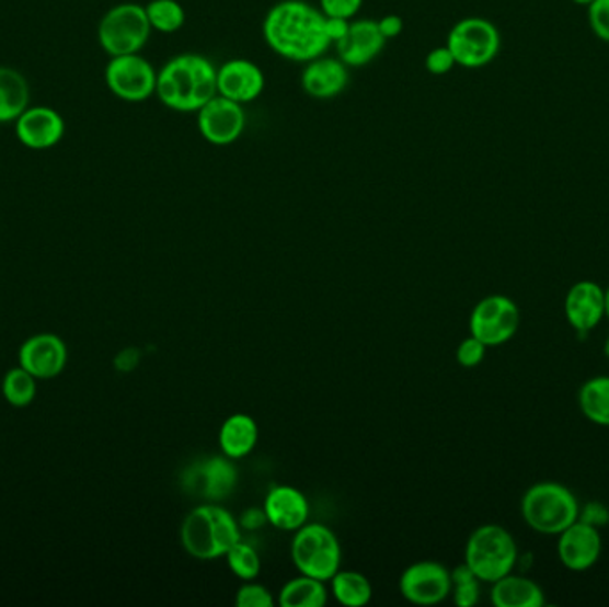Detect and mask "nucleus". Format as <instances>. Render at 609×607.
<instances>
[{
    "mask_svg": "<svg viewBox=\"0 0 609 607\" xmlns=\"http://www.w3.org/2000/svg\"><path fill=\"white\" fill-rule=\"evenodd\" d=\"M262 36L276 56L303 65L332 47L324 33V14L304 0H281L273 5L262 22Z\"/></svg>",
    "mask_w": 609,
    "mask_h": 607,
    "instance_id": "f257e3e1",
    "label": "nucleus"
},
{
    "mask_svg": "<svg viewBox=\"0 0 609 607\" xmlns=\"http://www.w3.org/2000/svg\"><path fill=\"white\" fill-rule=\"evenodd\" d=\"M218 67L202 54H179L158 71L156 95L162 105L176 113H198L218 95Z\"/></svg>",
    "mask_w": 609,
    "mask_h": 607,
    "instance_id": "f03ea898",
    "label": "nucleus"
},
{
    "mask_svg": "<svg viewBox=\"0 0 609 607\" xmlns=\"http://www.w3.org/2000/svg\"><path fill=\"white\" fill-rule=\"evenodd\" d=\"M181 540L184 551L196 560H218L241 540V524L223 506L205 503L187 513Z\"/></svg>",
    "mask_w": 609,
    "mask_h": 607,
    "instance_id": "7ed1b4c3",
    "label": "nucleus"
},
{
    "mask_svg": "<svg viewBox=\"0 0 609 607\" xmlns=\"http://www.w3.org/2000/svg\"><path fill=\"white\" fill-rule=\"evenodd\" d=\"M579 503L571 490L560 483L543 481L524 494L520 503L524 520L542 535H560L579 518Z\"/></svg>",
    "mask_w": 609,
    "mask_h": 607,
    "instance_id": "20e7f679",
    "label": "nucleus"
},
{
    "mask_svg": "<svg viewBox=\"0 0 609 607\" xmlns=\"http://www.w3.org/2000/svg\"><path fill=\"white\" fill-rule=\"evenodd\" d=\"M517 543L505 527L486 524L467 541L466 563L481 583H495L512 574L517 563Z\"/></svg>",
    "mask_w": 609,
    "mask_h": 607,
    "instance_id": "39448f33",
    "label": "nucleus"
},
{
    "mask_svg": "<svg viewBox=\"0 0 609 607\" xmlns=\"http://www.w3.org/2000/svg\"><path fill=\"white\" fill-rule=\"evenodd\" d=\"M290 558L300 574L330 581L341 569V543L335 532L323 524H304L290 543Z\"/></svg>",
    "mask_w": 609,
    "mask_h": 607,
    "instance_id": "423d86ee",
    "label": "nucleus"
},
{
    "mask_svg": "<svg viewBox=\"0 0 609 607\" xmlns=\"http://www.w3.org/2000/svg\"><path fill=\"white\" fill-rule=\"evenodd\" d=\"M152 34L145 5L124 2L111 8L99 25V42L111 57L139 54Z\"/></svg>",
    "mask_w": 609,
    "mask_h": 607,
    "instance_id": "0eeeda50",
    "label": "nucleus"
},
{
    "mask_svg": "<svg viewBox=\"0 0 609 607\" xmlns=\"http://www.w3.org/2000/svg\"><path fill=\"white\" fill-rule=\"evenodd\" d=\"M446 47L458 67L483 68L494 61L501 48V34L491 20L469 16L452 25Z\"/></svg>",
    "mask_w": 609,
    "mask_h": 607,
    "instance_id": "6e6552de",
    "label": "nucleus"
},
{
    "mask_svg": "<svg viewBox=\"0 0 609 607\" xmlns=\"http://www.w3.org/2000/svg\"><path fill=\"white\" fill-rule=\"evenodd\" d=\"M520 312L514 299L508 296L492 295L481 299L469 319L472 337L486 347L501 346L515 337L519 330Z\"/></svg>",
    "mask_w": 609,
    "mask_h": 607,
    "instance_id": "1a4fd4ad",
    "label": "nucleus"
},
{
    "mask_svg": "<svg viewBox=\"0 0 609 607\" xmlns=\"http://www.w3.org/2000/svg\"><path fill=\"white\" fill-rule=\"evenodd\" d=\"M238 469L229 456H210L187 467L182 476L184 492L205 503H223L238 486Z\"/></svg>",
    "mask_w": 609,
    "mask_h": 607,
    "instance_id": "9d476101",
    "label": "nucleus"
},
{
    "mask_svg": "<svg viewBox=\"0 0 609 607\" xmlns=\"http://www.w3.org/2000/svg\"><path fill=\"white\" fill-rule=\"evenodd\" d=\"M105 84L125 102H145L156 95L158 71L139 54L111 57L105 67Z\"/></svg>",
    "mask_w": 609,
    "mask_h": 607,
    "instance_id": "9b49d317",
    "label": "nucleus"
},
{
    "mask_svg": "<svg viewBox=\"0 0 609 607\" xmlns=\"http://www.w3.org/2000/svg\"><path fill=\"white\" fill-rule=\"evenodd\" d=\"M196 127L205 141L215 147H229L243 136L246 128L244 105L216 95L196 113Z\"/></svg>",
    "mask_w": 609,
    "mask_h": 607,
    "instance_id": "f8f14e48",
    "label": "nucleus"
},
{
    "mask_svg": "<svg viewBox=\"0 0 609 607\" xmlns=\"http://www.w3.org/2000/svg\"><path fill=\"white\" fill-rule=\"evenodd\" d=\"M400 592L420 606L444 603L452 592L451 572L438 561H417L401 574Z\"/></svg>",
    "mask_w": 609,
    "mask_h": 607,
    "instance_id": "ddd939ff",
    "label": "nucleus"
},
{
    "mask_svg": "<svg viewBox=\"0 0 609 607\" xmlns=\"http://www.w3.org/2000/svg\"><path fill=\"white\" fill-rule=\"evenodd\" d=\"M216 85H218V95L246 105L255 102L264 93L266 76L255 62L235 57L218 67Z\"/></svg>",
    "mask_w": 609,
    "mask_h": 607,
    "instance_id": "4468645a",
    "label": "nucleus"
},
{
    "mask_svg": "<svg viewBox=\"0 0 609 607\" xmlns=\"http://www.w3.org/2000/svg\"><path fill=\"white\" fill-rule=\"evenodd\" d=\"M386 43L377 20L363 19L349 22L348 33L334 47L346 67L360 68L375 61L383 53Z\"/></svg>",
    "mask_w": 609,
    "mask_h": 607,
    "instance_id": "2eb2a0df",
    "label": "nucleus"
},
{
    "mask_svg": "<svg viewBox=\"0 0 609 607\" xmlns=\"http://www.w3.org/2000/svg\"><path fill=\"white\" fill-rule=\"evenodd\" d=\"M566 321L577 335L586 337L606 316V295L600 285L583 280L572 285L565 298Z\"/></svg>",
    "mask_w": 609,
    "mask_h": 607,
    "instance_id": "dca6fc26",
    "label": "nucleus"
},
{
    "mask_svg": "<svg viewBox=\"0 0 609 607\" xmlns=\"http://www.w3.org/2000/svg\"><path fill=\"white\" fill-rule=\"evenodd\" d=\"M602 552V540L599 529L588 524L576 523L560 532L558 541V556L565 569L572 572H585L599 561Z\"/></svg>",
    "mask_w": 609,
    "mask_h": 607,
    "instance_id": "f3484780",
    "label": "nucleus"
},
{
    "mask_svg": "<svg viewBox=\"0 0 609 607\" xmlns=\"http://www.w3.org/2000/svg\"><path fill=\"white\" fill-rule=\"evenodd\" d=\"M300 82L304 93L312 99H335L349 85V68L337 56L324 54L304 62Z\"/></svg>",
    "mask_w": 609,
    "mask_h": 607,
    "instance_id": "a211bd4d",
    "label": "nucleus"
},
{
    "mask_svg": "<svg viewBox=\"0 0 609 607\" xmlns=\"http://www.w3.org/2000/svg\"><path fill=\"white\" fill-rule=\"evenodd\" d=\"M16 138L31 150H48L65 136V119L50 107H27L16 119Z\"/></svg>",
    "mask_w": 609,
    "mask_h": 607,
    "instance_id": "6ab92c4d",
    "label": "nucleus"
},
{
    "mask_svg": "<svg viewBox=\"0 0 609 607\" xmlns=\"http://www.w3.org/2000/svg\"><path fill=\"white\" fill-rule=\"evenodd\" d=\"M267 523L280 531H298L309 520V501L295 486H275L264 501Z\"/></svg>",
    "mask_w": 609,
    "mask_h": 607,
    "instance_id": "aec40b11",
    "label": "nucleus"
},
{
    "mask_svg": "<svg viewBox=\"0 0 609 607\" xmlns=\"http://www.w3.org/2000/svg\"><path fill=\"white\" fill-rule=\"evenodd\" d=\"M67 362L65 344L56 335H38L25 342L20 352V364L36 378L59 375Z\"/></svg>",
    "mask_w": 609,
    "mask_h": 607,
    "instance_id": "412c9836",
    "label": "nucleus"
},
{
    "mask_svg": "<svg viewBox=\"0 0 609 607\" xmlns=\"http://www.w3.org/2000/svg\"><path fill=\"white\" fill-rule=\"evenodd\" d=\"M492 586V604L497 607H542L545 606V594L540 584L522 577L508 574L495 581Z\"/></svg>",
    "mask_w": 609,
    "mask_h": 607,
    "instance_id": "4be33fe9",
    "label": "nucleus"
},
{
    "mask_svg": "<svg viewBox=\"0 0 609 607\" xmlns=\"http://www.w3.org/2000/svg\"><path fill=\"white\" fill-rule=\"evenodd\" d=\"M258 426L246 413H233L219 430V447L230 460H241L255 449Z\"/></svg>",
    "mask_w": 609,
    "mask_h": 607,
    "instance_id": "5701e85b",
    "label": "nucleus"
},
{
    "mask_svg": "<svg viewBox=\"0 0 609 607\" xmlns=\"http://www.w3.org/2000/svg\"><path fill=\"white\" fill-rule=\"evenodd\" d=\"M30 105V84L13 68L0 67V124L20 118Z\"/></svg>",
    "mask_w": 609,
    "mask_h": 607,
    "instance_id": "b1692460",
    "label": "nucleus"
},
{
    "mask_svg": "<svg viewBox=\"0 0 609 607\" xmlns=\"http://www.w3.org/2000/svg\"><path fill=\"white\" fill-rule=\"evenodd\" d=\"M326 603L329 594L324 588V581L303 574L289 581L278 595L281 607H323Z\"/></svg>",
    "mask_w": 609,
    "mask_h": 607,
    "instance_id": "393cba45",
    "label": "nucleus"
},
{
    "mask_svg": "<svg viewBox=\"0 0 609 607\" xmlns=\"http://www.w3.org/2000/svg\"><path fill=\"white\" fill-rule=\"evenodd\" d=\"M579 409L591 423L609 427V376H595L581 387Z\"/></svg>",
    "mask_w": 609,
    "mask_h": 607,
    "instance_id": "a878e982",
    "label": "nucleus"
},
{
    "mask_svg": "<svg viewBox=\"0 0 609 607\" xmlns=\"http://www.w3.org/2000/svg\"><path fill=\"white\" fill-rule=\"evenodd\" d=\"M332 592L338 604L348 607H363L371 603L372 586L366 575L355 570H338L332 577Z\"/></svg>",
    "mask_w": 609,
    "mask_h": 607,
    "instance_id": "bb28decb",
    "label": "nucleus"
},
{
    "mask_svg": "<svg viewBox=\"0 0 609 607\" xmlns=\"http://www.w3.org/2000/svg\"><path fill=\"white\" fill-rule=\"evenodd\" d=\"M152 31L175 34L186 24V11L179 0H150L145 5Z\"/></svg>",
    "mask_w": 609,
    "mask_h": 607,
    "instance_id": "cd10ccee",
    "label": "nucleus"
},
{
    "mask_svg": "<svg viewBox=\"0 0 609 607\" xmlns=\"http://www.w3.org/2000/svg\"><path fill=\"white\" fill-rule=\"evenodd\" d=\"M225 558H227V563H229V569L232 570L233 574L238 575L239 580L253 581L261 574V556H258V552L252 546L244 543L243 540H239L227 552Z\"/></svg>",
    "mask_w": 609,
    "mask_h": 607,
    "instance_id": "c85d7f7f",
    "label": "nucleus"
},
{
    "mask_svg": "<svg viewBox=\"0 0 609 607\" xmlns=\"http://www.w3.org/2000/svg\"><path fill=\"white\" fill-rule=\"evenodd\" d=\"M452 598L455 604L460 607H472L480 600V583L476 574L472 572L467 563L457 566L451 572Z\"/></svg>",
    "mask_w": 609,
    "mask_h": 607,
    "instance_id": "c756f323",
    "label": "nucleus"
},
{
    "mask_svg": "<svg viewBox=\"0 0 609 607\" xmlns=\"http://www.w3.org/2000/svg\"><path fill=\"white\" fill-rule=\"evenodd\" d=\"M34 380L33 375L22 367V369H13L10 375L5 376L4 394L11 404L15 406H25L30 404L34 398Z\"/></svg>",
    "mask_w": 609,
    "mask_h": 607,
    "instance_id": "7c9ffc66",
    "label": "nucleus"
},
{
    "mask_svg": "<svg viewBox=\"0 0 609 607\" xmlns=\"http://www.w3.org/2000/svg\"><path fill=\"white\" fill-rule=\"evenodd\" d=\"M235 606L238 607H273L275 598L272 592L262 586V584L250 583L243 584L235 595Z\"/></svg>",
    "mask_w": 609,
    "mask_h": 607,
    "instance_id": "2f4dec72",
    "label": "nucleus"
},
{
    "mask_svg": "<svg viewBox=\"0 0 609 607\" xmlns=\"http://www.w3.org/2000/svg\"><path fill=\"white\" fill-rule=\"evenodd\" d=\"M588 22L595 36L609 43V0H594L588 5Z\"/></svg>",
    "mask_w": 609,
    "mask_h": 607,
    "instance_id": "473e14b6",
    "label": "nucleus"
},
{
    "mask_svg": "<svg viewBox=\"0 0 609 607\" xmlns=\"http://www.w3.org/2000/svg\"><path fill=\"white\" fill-rule=\"evenodd\" d=\"M486 346L483 342L478 341L476 337H467L457 350V360L460 366L466 369L480 366L483 358H485Z\"/></svg>",
    "mask_w": 609,
    "mask_h": 607,
    "instance_id": "72a5a7b5",
    "label": "nucleus"
},
{
    "mask_svg": "<svg viewBox=\"0 0 609 607\" xmlns=\"http://www.w3.org/2000/svg\"><path fill=\"white\" fill-rule=\"evenodd\" d=\"M364 0H320V10L324 16L353 20L363 10Z\"/></svg>",
    "mask_w": 609,
    "mask_h": 607,
    "instance_id": "f704fd0d",
    "label": "nucleus"
},
{
    "mask_svg": "<svg viewBox=\"0 0 609 607\" xmlns=\"http://www.w3.org/2000/svg\"><path fill=\"white\" fill-rule=\"evenodd\" d=\"M424 67L432 76H446L452 68L457 67V61L452 57L451 50L446 45L444 47L429 50L428 56L424 59Z\"/></svg>",
    "mask_w": 609,
    "mask_h": 607,
    "instance_id": "c9c22d12",
    "label": "nucleus"
},
{
    "mask_svg": "<svg viewBox=\"0 0 609 607\" xmlns=\"http://www.w3.org/2000/svg\"><path fill=\"white\" fill-rule=\"evenodd\" d=\"M577 520L599 529V527L608 526L609 509L606 508L605 504L594 501V503L586 504L585 508L579 509V518Z\"/></svg>",
    "mask_w": 609,
    "mask_h": 607,
    "instance_id": "e433bc0d",
    "label": "nucleus"
},
{
    "mask_svg": "<svg viewBox=\"0 0 609 607\" xmlns=\"http://www.w3.org/2000/svg\"><path fill=\"white\" fill-rule=\"evenodd\" d=\"M349 22L352 20L346 19H335V16H324V33L329 36L330 43L335 45V43L341 42V39L346 36L349 28Z\"/></svg>",
    "mask_w": 609,
    "mask_h": 607,
    "instance_id": "4c0bfd02",
    "label": "nucleus"
},
{
    "mask_svg": "<svg viewBox=\"0 0 609 607\" xmlns=\"http://www.w3.org/2000/svg\"><path fill=\"white\" fill-rule=\"evenodd\" d=\"M378 27H380V33L383 34V38L386 39H394L403 33V28H405V22L401 16L398 14H386V16H381L380 20H377Z\"/></svg>",
    "mask_w": 609,
    "mask_h": 607,
    "instance_id": "58836bf2",
    "label": "nucleus"
},
{
    "mask_svg": "<svg viewBox=\"0 0 609 607\" xmlns=\"http://www.w3.org/2000/svg\"><path fill=\"white\" fill-rule=\"evenodd\" d=\"M266 520L267 518L264 509L253 508L248 509V512L244 513L241 524H243L244 527H248V529H255V527H261L262 524L266 523Z\"/></svg>",
    "mask_w": 609,
    "mask_h": 607,
    "instance_id": "ea45409f",
    "label": "nucleus"
},
{
    "mask_svg": "<svg viewBox=\"0 0 609 607\" xmlns=\"http://www.w3.org/2000/svg\"><path fill=\"white\" fill-rule=\"evenodd\" d=\"M138 352L136 350H125V352L119 353L118 358H116V367L122 370H129L136 367L138 364Z\"/></svg>",
    "mask_w": 609,
    "mask_h": 607,
    "instance_id": "a19ab883",
    "label": "nucleus"
},
{
    "mask_svg": "<svg viewBox=\"0 0 609 607\" xmlns=\"http://www.w3.org/2000/svg\"><path fill=\"white\" fill-rule=\"evenodd\" d=\"M606 295V318L609 319V287L608 290H605Z\"/></svg>",
    "mask_w": 609,
    "mask_h": 607,
    "instance_id": "79ce46f5",
    "label": "nucleus"
},
{
    "mask_svg": "<svg viewBox=\"0 0 609 607\" xmlns=\"http://www.w3.org/2000/svg\"><path fill=\"white\" fill-rule=\"evenodd\" d=\"M572 2H576L577 5H590L594 0H572Z\"/></svg>",
    "mask_w": 609,
    "mask_h": 607,
    "instance_id": "37998d69",
    "label": "nucleus"
},
{
    "mask_svg": "<svg viewBox=\"0 0 609 607\" xmlns=\"http://www.w3.org/2000/svg\"><path fill=\"white\" fill-rule=\"evenodd\" d=\"M605 355L609 358V337L605 342Z\"/></svg>",
    "mask_w": 609,
    "mask_h": 607,
    "instance_id": "c03bdc74",
    "label": "nucleus"
}]
</instances>
